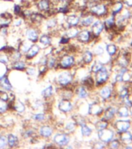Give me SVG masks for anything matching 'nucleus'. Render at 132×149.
Wrapping results in <instances>:
<instances>
[{
  "label": "nucleus",
  "mask_w": 132,
  "mask_h": 149,
  "mask_svg": "<svg viewBox=\"0 0 132 149\" xmlns=\"http://www.w3.org/2000/svg\"><path fill=\"white\" fill-rule=\"evenodd\" d=\"M1 16H2V18H0V24L1 25L6 26L10 23L11 19L8 18V17H4V16H2V15H1Z\"/></svg>",
  "instance_id": "nucleus-29"
},
{
  "label": "nucleus",
  "mask_w": 132,
  "mask_h": 149,
  "mask_svg": "<svg viewBox=\"0 0 132 149\" xmlns=\"http://www.w3.org/2000/svg\"><path fill=\"white\" fill-rule=\"evenodd\" d=\"M127 70H126V68H123V69H121V72H119L118 74H117V76H116V80L117 81H122V77H123V74L124 73L126 72Z\"/></svg>",
  "instance_id": "nucleus-38"
},
{
  "label": "nucleus",
  "mask_w": 132,
  "mask_h": 149,
  "mask_svg": "<svg viewBox=\"0 0 132 149\" xmlns=\"http://www.w3.org/2000/svg\"><path fill=\"white\" fill-rule=\"evenodd\" d=\"M121 139L123 140L124 141L127 142V143H129V142L131 141L132 136L130 133L127 132V131H124L123 134L121 135Z\"/></svg>",
  "instance_id": "nucleus-23"
},
{
  "label": "nucleus",
  "mask_w": 132,
  "mask_h": 149,
  "mask_svg": "<svg viewBox=\"0 0 132 149\" xmlns=\"http://www.w3.org/2000/svg\"><path fill=\"white\" fill-rule=\"evenodd\" d=\"M18 143V139L17 137L13 134H9L8 136V144L10 147L16 146Z\"/></svg>",
  "instance_id": "nucleus-18"
},
{
  "label": "nucleus",
  "mask_w": 132,
  "mask_h": 149,
  "mask_svg": "<svg viewBox=\"0 0 132 149\" xmlns=\"http://www.w3.org/2000/svg\"><path fill=\"white\" fill-rule=\"evenodd\" d=\"M78 34H79V30L75 29V28H71L66 33L67 37H69V38H73V37H76Z\"/></svg>",
  "instance_id": "nucleus-20"
},
{
  "label": "nucleus",
  "mask_w": 132,
  "mask_h": 149,
  "mask_svg": "<svg viewBox=\"0 0 132 149\" xmlns=\"http://www.w3.org/2000/svg\"><path fill=\"white\" fill-rule=\"evenodd\" d=\"M90 37V33L87 30H84L79 34V40L82 42L88 41Z\"/></svg>",
  "instance_id": "nucleus-16"
},
{
  "label": "nucleus",
  "mask_w": 132,
  "mask_h": 149,
  "mask_svg": "<svg viewBox=\"0 0 132 149\" xmlns=\"http://www.w3.org/2000/svg\"><path fill=\"white\" fill-rule=\"evenodd\" d=\"M20 23H21V20H20V21H18L17 23H16V26H19V25H20Z\"/></svg>",
  "instance_id": "nucleus-57"
},
{
  "label": "nucleus",
  "mask_w": 132,
  "mask_h": 149,
  "mask_svg": "<svg viewBox=\"0 0 132 149\" xmlns=\"http://www.w3.org/2000/svg\"><path fill=\"white\" fill-rule=\"evenodd\" d=\"M107 51L110 55H112V54H114L116 52L117 47L114 45H113V44H110V45L107 47Z\"/></svg>",
  "instance_id": "nucleus-32"
},
{
  "label": "nucleus",
  "mask_w": 132,
  "mask_h": 149,
  "mask_svg": "<svg viewBox=\"0 0 132 149\" xmlns=\"http://www.w3.org/2000/svg\"><path fill=\"white\" fill-rule=\"evenodd\" d=\"M98 49H99V51H98V50H96V54L103 53V48L101 47H98Z\"/></svg>",
  "instance_id": "nucleus-53"
},
{
  "label": "nucleus",
  "mask_w": 132,
  "mask_h": 149,
  "mask_svg": "<svg viewBox=\"0 0 132 149\" xmlns=\"http://www.w3.org/2000/svg\"><path fill=\"white\" fill-rule=\"evenodd\" d=\"M41 64H43V65H45V64L47 63V58H45V57L43 58L41 60Z\"/></svg>",
  "instance_id": "nucleus-54"
},
{
  "label": "nucleus",
  "mask_w": 132,
  "mask_h": 149,
  "mask_svg": "<svg viewBox=\"0 0 132 149\" xmlns=\"http://www.w3.org/2000/svg\"><path fill=\"white\" fill-rule=\"evenodd\" d=\"M78 95L80 98H85L87 96V93H86V89L82 87H80L78 91Z\"/></svg>",
  "instance_id": "nucleus-36"
},
{
  "label": "nucleus",
  "mask_w": 132,
  "mask_h": 149,
  "mask_svg": "<svg viewBox=\"0 0 132 149\" xmlns=\"http://www.w3.org/2000/svg\"><path fill=\"white\" fill-rule=\"evenodd\" d=\"M0 86L5 88L6 90H12V85L9 82L8 78L6 76H2L0 79Z\"/></svg>",
  "instance_id": "nucleus-10"
},
{
  "label": "nucleus",
  "mask_w": 132,
  "mask_h": 149,
  "mask_svg": "<svg viewBox=\"0 0 132 149\" xmlns=\"http://www.w3.org/2000/svg\"><path fill=\"white\" fill-rule=\"evenodd\" d=\"M103 28V23L100 21L96 22L93 26V31L94 33V34L96 36H98L100 33L102 32Z\"/></svg>",
  "instance_id": "nucleus-12"
},
{
  "label": "nucleus",
  "mask_w": 132,
  "mask_h": 149,
  "mask_svg": "<svg viewBox=\"0 0 132 149\" xmlns=\"http://www.w3.org/2000/svg\"><path fill=\"white\" fill-rule=\"evenodd\" d=\"M9 99V95L6 92L4 91L0 90V100H2V101H5L6 102L7 100Z\"/></svg>",
  "instance_id": "nucleus-37"
},
{
  "label": "nucleus",
  "mask_w": 132,
  "mask_h": 149,
  "mask_svg": "<svg viewBox=\"0 0 132 149\" xmlns=\"http://www.w3.org/2000/svg\"><path fill=\"white\" fill-rule=\"evenodd\" d=\"M27 37L29 40H30L31 41H36L38 38V34L36 30H33V29H30L27 31Z\"/></svg>",
  "instance_id": "nucleus-14"
},
{
  "label": "nucleus",
  "mask_w": 132,
  "mask_h": 149,
  "mask_svg": "<svg viewBox=\"0 0 132 149\" xmlns=\"http://www.w3.org/2000/svg\"><path fill=\"white\" fill-rule=\"evenodd\" d=\"M119 146V143L117 141H114L112 142L111 144H110V147L113 148H118Z\"/></svg>",
  "instance_id": "nucleus-47"
},
{
  "label": "nucleus",
  "mask_w": 132,
  "mask_h": 149,
  "mask_svg": "<svg viewBox=\"0 0 132 149\" xmlns=\"http://www.w3.org/2000/svg\"><path fill=\"white\" fill-rule=\"evenodd\" d=\"M127 95H128V90H127L126 88H124L123 90L121 91V97L124 98Z\"/></svg>",
  "instance_id": "nucleus-49"
},
{
  "label": "nucleus",
  "mask_w": 132,
  "mask_h": 149,
  "mask_svg": "<svg viewBox=\"0 0 132 149\" xmlns=\"http://www.w3.org/2000/svg\"><path fill=\"white\" fill-rule=\"evenodd\" d=\"M111 94V89L109 87H105L100 91V95L102 96L103 99H107L110 97V95Z\"/></svg>",
  "instance_id": "nucleus-19"
},
{
  "label": "nucleus",
  "mask_w": 132,
  "mask_h": 149,
  "mask_svg": "<svg viewBox=\"0 0 132 149\" xmlns=\"http://www.w3.org/2000/svg\"><path fill=\"white\" fill-rule=\"evenodd\" d=\"M131 113H132V106H131Z\"/></svg>",
  "instance_id": "nucleus-59"
},
{
  "label": "nucleus",
  "mask_w": 132,
  "mask_h": 149,
  "mask_svg": "<svg viewBox=\"0 0 132 149\" xmlns=\"http://www.w3.org/2000/svg\"><path fill=\"white\" fill-rule=\"evenodd\" d=\"M0 61L2 63H6L7 59L6 58H0Z\"/></svg>",
  "instance_id": "nucleus-56"
},
{
  "label": "nucleus",
  "mask_w": 132,
  "mask_h": 149,
  "mask_svg": "<svg viewBox=\"0 0 132 149\" xmlns=\"http://www.w3.org/2000/svg\"><path fill=\"white\" fill-rule=\"evenodd\" d=\"M130 127V122L127 120H119L116 123V128L120 132H124Z\"/></svg>",
  "instance_id": "nucleus-6"
},
{
  "label": "nucleus",
  "mask_w": 132,
  "mask_h": 149,
  "mask_svg": "<svg viewBox=\"0 0 132 149\" xmlns=\"http://www.w3.org/2000/svg\"><path fill=\"white\" fill-rule=\"evenodd\" d=\"M72 80V74H70L69 72H64L58 76V82L62 85V86H65L70 83Z\"/></svg>",
  "instance_id": "nucleus-3"
},
{
  "label": "nucleus",
  "mask_w": 132,
  "mask_h": 149,
  "mask_svg": "<svg viewBox=\"0 0 132 149\" xmlns=\"http://www.w3.org/2000/svg\"><path fill=\"white\" fill-rule=\"evenodd\" d=\"M108 79V72L105 68H102L100 71L97 72V75H96V81L98 84H102L107 81Z\"/></svg>",
  "instance_id": "nucleus-4"
},
{
  "label": "nucleus",
  "mask_w": 132,
  "mask_h": 149,
  "mask_svg": "<svg viewBox=\"0 0 132 149\" xmlns=\"http://www.w3.org/2000/svg\"><path fill=\"white\" fill-rule=\"evenodd\" d=\"M91 11L96 15L102 16V15L107 13V8H106L104 5H95L91 8Z\"/></svg>",
  "instance_id": "nucleus-5"
},
{
  "label": "nucleus",
  "mask_w": 132,
  "mask_h": 149,
  "mask_svg": "<svg viewBox=\"0 0 132 149\" xmlns=\"http://www.w3.org/2000/svg\"><path fill=\"white\" fill-rule=\"evenodd\" d=\"M56 25V22L55 20H54V19H51V20H49L47 22V26L48 27H53L54 26Z\"/></svg>",
  "instance_id": "nucleus-45"
},
{
  "label": "nucleus",
  "mask_w": 132,
  "mask_h": 149,
  "mask_svg": "<svg viewBox=\"0 0 132 149\" xmlns=\"http://www.w3.org/2000/svg\"><path fill=\"white\" fill-rule=\"evenodd\" d=\"M44 118H45V116L43 113H39V114H37V115H35L34 116V119L36 120L37 121H42L44 120Z\"/></svg>",
  "instance_id": "nucleus-42"
},
{
  "label": "nucleus",
  "mask_w": 132,
  "mask_h": 149,
  "mask_svg": "<svg viewBox=\"0 0 132 149\" xmlns=\"http://www.w3.org/2000/svg\"><path fill=\"white\" fill-rule=\"evenodd\" d=\"M39 46H37V45H33V46H31L30 48L28 49L27 53V57L28 58H33V57H34V56L39 52Z\"/></svg>",
  "instance_id": "nucleus-11"
},
{
  "label": "nucleus",
  "mask_w": 132,
  "mask_h": 149,
  "mask_svg": "<svg viewBox=\"0 0 132 149\" xmlns=\"http://www.w3.org/2000/svg\"><path fill=\"white\" fill-rule=\"evenodd\" d=\"M93 16H88V17H86V18H84L83 19H82V24L84 26H89L93 23Z\"/></svg>",
  "instance_id": "nucleus-28"
},
{
  "label": "nucleus",
  "mask_w": 132,
  "mask_h": 149,
  "mask_svg": "<svg viewBox=\"0 0 132 149\" xmlns=\"http://www.w3.org/2000/svg\"><path fill=\"white\" fill-rule=\"evenodd\" d=\"M40 41H41V43L42 44H44L45 46H48V45H50V44H51V40H50V38H49L47 36H46V35H43V36L41 37Z\"/></svg>",
  "instance_id": "nucleus-26"
},
{
  "label": "nucleus",
  "mask_w": 132,
  "mask_h": 149,
  "mask_svg": "<svg viewBox=\"0 0 132 149\" xmlns=\"http://www.w3.org/2000/svg\"><path fill=\"white\" fill-rule=\"evenodd\" d=\"M14 12H15L16 13H19L20 12V6H18V5H16V6H14Z\"/></svg>",
  "instance_id": "nucleus-50"
},
{
  "label": "nucleus",
  "mask_w": 132,
  "mask_h": 149,
  "mask_svg": "<svg viewBox=\"0 0 132 149\" xmlns=\"http://www.w3.org/2000/svg\"><path fill=\"white\" fill-rule=\"evenodd\" d=\"M107 122H105V121L102 120L100 121V122H98L97 124H96V129L98 130H103V129H104V128L107 127Z\"/></svg>",
  "instance_id": "nucleus-34"
},
{
  "label": "nucleus",
  "mask_w": 132,
  "mask_h": 149,
  "mask_svg": "<svg viewBox=\"0 0 132 149\" xmlns=\"http://www.w3.org/2000/svg\"><path fill=\"white\" fill-rule=\"evenodd\" d=\"M99 138L103 142L110 141L114 136V133L110 130H107V129H103V130H99Z\"/></svg>",
  "instance_id": "nucleus-1"
},
{
  "label": "nucleus",
  "mask_w": 132,
  "mask_h": 149,
  "mask_svg": "<svg viewBox=\"0 0 132 149\" xmlns=\"http://www.w3.org/2000/svg\"><path fill=\"white\" fill-rule=\"evenodd\" d=\"M93 60V54L89 51H86L83 54V61L86 63H89Z\"/></svg>",
  "instance_id": "nucleus-22"
},
{
  "label": "nucleus",
  "mask_w": 132,
  "mask_h": 149,
  "mask_svg": "<svg viewBox=\"0 0 132 149\" xmlns=\"http://www.w3.org/2000/svg\"><path fill=\"white\" fill-rule=\"evenodd\" d=\"M47 62H48V67L52 68L54 65V64H55V60L54 58H51Z\"/></svg>",
  "instance_id": "nucleus-46"
},
{
  "label": "nucleus",
  "mask_w": 132,
  "mask_h": 149,
  "mask_svg": "<svg viewBox=\"0 0 132 149\" xmlns=\"http://www.w3.org/2000/svg\"><path fill=\"white\" fill-rule=\"evenodd\" d=\"M7 141L6 138L4 137H0V148H3L6 145Z\"/></svg>",
  "instance_id": "nucleus-43"
},
{
  "label": "nucleus",
  "mask_w": 132,
  "mask_h": 149,
  "mask_svg": "<svg viewBox=\"0 0 132 149\" xmlns=\"http://www.w3.org/2000/svg\"><path fill=\"white\" fill-rule=\"evenodd\" d=\"M52 92H53V88L52 86H48L46 88L43 92H42V95H44V97H48L50 95H52Z\"/></svg>",
  "instance_id": "nucleus-27"
},
{
  "label": "nucleus",
  "mask_w": 132,
  "mask_h": 149,
  "mask_svg": "<svg viewBox=\"0 0 132 149\" xmlns=\"http://www.w3.org/2000/svg\"><path fill=\"white\" fill-rule=\"evenodd\" d=\"M74 64V58L71 56H66L61 61V65L62 68H68Z\"/></svg>",
  "instance_id": "nucleus-8"
},
{
  "label": "nucleus",
  "mask_w": 132,
  "mask_h": 149,
  "mask_svg": "<svg viewBox=\"0 0 132 149\" xmlns=\"http://www.w3.org/2000/svg\"><path fill=\"white\" fill-rule=\"evenodd\" d=\"M124 2L128 6H132V0H124Z\"/></svg>",
  "instance_id": "nucleus-52"
},
{
  "label": "nucleus",
  "mask_w": 132,
  "mask_h": 149,
  "mask_svg": "<svg viewBox=\"0 0 132 149\" xmlns=\"http://www.w3.org/2000/svg\"><path fill=\"white\" fill-rule=\"evenodd\" d=\"M69 137L65 134H58L55 135V137L54 138V142L60 146L67 145L69 142Z\"/></svg>",
  "instance_id": "nucleus-2"
},
{
  "label": "nucleus",
  "mask_w": 132,
  "mask_h": 149,
  "mask_svg": "<svg viewBox=\"0 0 132 149\" xmlns=\"http://www.w3.org/2000/svg\"><path fill=\"white\" fill-rule=\"evenodd\" d=\"M122 7H123V4L121 3V2H117L116 4L114 5V9H113V12H114V13H117L121 11V9H122Z\"/></svg>",
  "instance_id": "nucleus-31"
},
{
  "label": "nucleus",
  "mask_w": 132,
  "mask_h": 149,
  "mask_svg": "<svg viewBox=\"0 0 132 149\" xmlns=\"http://www.w3.org/2000/svg\"><path fill=\"white\" fill-rule=\"evenodd\" d=\"M7 109V105L5 101L0 100V113H4Z\"/></svg>",
  "instance_id": "nucleus-39"
},
{
  "label": "nucleus",
  "mask_w": 132,
  "mask_h": 149,
  "mask_svg": "<svg viewBox=\"0 0 132 149\" xmlns=\"http://www.w3.org/2000/svg\"><path fill=\"white\" fill-rule=\"evenodd\" d=\"M58 1H59V2H65V0H58Z\"/></svg>",
  "instance_id": "nucleus-58"
},
{
  "label": "nucleus",
  "mask_w": 132,
  "mask_h": 149,
  "mask_svg": "<svg viewBox=\"0 0 132 149\" xmlns=\"http://www.w3.org/2000/svg\"><path fill=\"white\" fill-rule=\"evenodd\" d=\"M27 73L30 75H33V74H34L35 73V70L34 68H29L27 69Z\"/></svg>",
  "instance_id": "nucleus-48"
},
{
  "label": "nucleus",
  "mask_w": 132,
  "mask_h": 149,
  "mask_svg": "<svg viewBox=\"0 0 132 149\" xmlns=\"http://www.w3.org/2000/svg\"><path fill=\"white\" fill-rule=\"evenodd\" d=\"M102 68L103 65L101 63L96 62L95 64L93 65V67H92V71H93V72H97L98 71H100Z\"/></svg>",
  "instance_id": "nucleus-35"
},
{
  "label": "nucleus",
  "mask_w": 132,
  "mask_h": 149,
  "mask_svg": "<svg viewBox=\"0 0 132 149\" xmlns=\"http://www.w3.org/2000/svg\"><path fill=\"white\" fill-rule=\"evenodd\" d=\"M118 113L121 116H127L128 115V109H127V107H121V108L119 109Z\"/></svg>",
  "instance_id": "nucleus-33"
},
{
  "label": "nucleus",
  "mask_w": 132,
  "mask_h": 149,
  "mask_svg": "<svg viewBox=\"0 0 132 149\" xmlns=\"http://www.w3.org/2000/svg\"><path fill=\"white\" fill-rule=\"evenodd\" d=\"M91 133H92V130L89 127H87L85 124H82V134L84 136H89V135L91 134Z\"/></svg>",
  "instance_id": "nucleus-24"
},
{
  "label": "nucleus",
  "mask_w": 132,
  "mask_h": 149,
  "mask_svg": "<svg viewBox=\"0 0 132 149\" xmlns=\"http://www.w3.org/2000/svg\"><path fill=\"white\" fill-rule=\"evenodd\" d=\"M40 132H41V134L42 136H44L45 137H50L51 134H52V132H53V130L51 129L50 127H47V126H44V127H42L41 128V130H40Z\"/></svg>",
  "instance_id": "nucleus-13"
},
{
  "label": "nucleus",
  "mask_w": 132,
  "mask_h": 149,
  "mask_svg": "<svg viewBox=\"0 0 132 149\" xmlns=\"http://www.w3.org/2000/svg\"><path fill=\"white\" fill-rule=\"evenodd\" d=\"M113 25H114V19L113 18H110L109 19H107V20L106 21V23H105V26H106L107 29L110 28Z\"/></svg>",
  "instance_id": "nucleus-41"
},
{
  "label": "nucleus",
  "mask_w": 132,
  "mask_h": 149,
  "mask_svg": "<svg viewBox=\"0 0 132 149\" xmlns=\"http://www.w3.org/2000/svg\"><path fill=\"white\" fill-rule=\"evenodd\" d=\"M37 6L41 10H47L50 7L48 0H41L37 4Z\"/></svg>",
  "instance_id": "nucleus-15"
},
{
  "label": "nucleus",
  "mask_w": 132,
  "mask_h": 149,
  "mask_svg": "<svg viewBox=\"0 0 132 149\" xmlns=\"http://www.w3.org/2000/svg\"><path fill=\"white\" fill-rule=\"evenodd\" d=\"M25 68V63L23 61H17L13 65V68L18 70H22Z\"/></svg>",
  "instance_id": "nucleus-30"
},
{
  "label": "nucleus",
  "mask_w": 132,
  "mask_h": 149,
  "mask_svg": "<svg viewBox=\"0 0 132 149\" xmlns=\"http://www.w3.org/2000/svg\"><path fill=\"white\" fill-rule=\"evenodd\" d=\"M68 41V39H65V38H62V39H61V44H63V43H64V44H65V43H67V42Z\"/></svg>",
  "instance_id": "nucleus-55"
},
{
  "label": "nucleus",
  "mask_w": 132,
  "mask_h": 149,
  "mask_svg": "<svg viewBox=\"0 0 132 149\" xmlns=\"http://www.w3.org/2000/svg\"><path fill=\"white\" fill-rule=\"evenodd\" d=\"M103 111L102 107H100V105L96 104V103H93L89 106V113L93 114V115H97V114L101 113Z\"/></svg>",
  "instance_id": "nucleus-9"
},
{
  "label": "nucleus",
  "mask_w": 132,
  "mask_h": 149,
  "mask_svg": "<svg viewBox=\"0 0 132 149\" xmlns=\"http://www.w3.org/2000/svg\"><path fill=\"white\" fill-rule=\"evenodd\" d=\"M74 127H75V125H74V123H68V126H67V128L68 129V130H73V129H74Z\"/></svg>",
  "instance_id": "nucleus-51"
},
{
  "label": "nucleus",
  "mask_w": 132,
  "mask_h": 149,
  "mask_svg": "<svg viewBox=\"0 0 132 149\" xmlns=\"http://www.w3.org/2000/svg\"><path fill=\"white\" fill-rule=\"evenodd\" d=\"M130 79V75L128 74L127 73V71H126L123 74V77H122V81H128Z\"/></svg>",
  "instance_id": "nucleus-44"
},
{
  "label": "nucleus",
  "mask_w": 132,
  "mask_h": 149,
  "mask_svg": "<svg viewBox=\"0 0 132 149\" xmlns=\"http://www.w3.org/2000/svg\"><path fill=\"white\" fill-rule=\"evenodd\" d=\"M31 18H32V20L34 21H37V22H39L42 19V16L40 15V14L37 13H34L31 16Z\"/></svg>",
  "instance_id": "nucleus-40"
},
{
  "label": "nucleus",
  "mask_w": 132,
  "mask_h": 149,
  "mask_svg": "<svg viewBox=\"0 0 132 149\" xmlns=\"http://www.w3.org/2000/svg\"><path fill=\"white\" fill-rule=\"evenodd\" d=\"M115 109L114 108H109V109H107V111L105 113V119H107V120H110V119H111L113 116H114V113H115Z\"/></svg>",
  "instance_id": "nucleus-21"
},
{
  "label": "nucleus",
  "mask_w": 132,
  "mask_h": 149,
  "mask_svg": "<svg viewBox=\"0 0 132 149\" xmlns=\"http://www.w3.org/2000/svg\"><path fill=\"white\" fill-rule=\"evenodd\" d=\"M58 108L60 109L61 111L62 112H68L70 111L72 108V103L70 101L67 100H63L59 102L58 105Z\"/></svg>",
  "instance_id": "nucleus-7"
},
{
  "label": "nucleus",
  "mask_w": 132,
  "mask_h": 149,
  "mask_svg": "<svg viewBox=\"0 0 132 149\" xmlns=\"http://www.w3.org/2000/svg\"><path fill=\"white\" fill-rule=\"evenodd\" d=\"M67 22L70 26H76L79 23V18L78 16H74V15L69 16L67 19Z\"/></svg>",
  "instance_id": "nucleus-17"
},
{
  "label": "nucleus",
  "mask_w": 132,
  "mask_h": 149,
  "mask_svg": "<svg viewBox=\"0 0 132 149\" xmlns=\"http://www.w3.org/2000/svg\"><path fill=\"white\" fill-rule=\"evenodd\" d=\"M15 109L19 113H22V112L25 110V107L20 101H17L16 104H15Z\"/></svg>",
  "instance_id": "nucleus-25"
}]
</instances>
